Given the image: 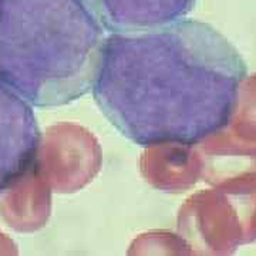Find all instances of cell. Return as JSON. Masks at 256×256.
I'll return each mask as SVG.
<instances>
[{"label": "cell", "mask_w": 256, "mask_h": 256, "mask_svg": "<svg viewBox=\"0 0 256 256\" xmlns=\"http://www.w3.org/2000/svg\"><path fill=\"white\" fill-rule=\"evenodd\" d=\"M40 140L32 106L0 78V195L30 172Z\"/></svg>", "instance_id": "3957f363"}, {"label": "cell", "mask_w": 256, "mask_h": 256, "mask_svg": "<svg viewBox=\"0 0 256 256\" xmlns=\"http://www.w3.org/2000/svg\"><path fill=\"white\" fill-rule=\"evenodd\" d=\"M106 30L84 0H0V78L30 106L92 90Z\"/></svg>", "instance_id": "7a4b0ae2"}, {"label": "cell", "mask_w": 256, "mask_h": 256, "mask_svg": "<svg viewBox=\"0 0 256 256\" xmlns=\"http://www.w3.org/2000/svg\"><path fill=\"white\" fill-rule=\"evenodd\" d=\"M245 76L244 58L218 30L184 18L108 33L92 90L132 142L191 146L228 126Z\"/></svg>", "instance_id": "6da1fadb"}, {"label": "cell", "mask_w": 256, "mask_h": 256, "mask_svg": "<svg viewBox=\"0 0 256 256\" xmlns=\"http://www.w3.org/2000/svg\"><path fill=\"white\" fill-rule=\"evenodd\" d=\"M108 33L158 28L184 18L196 0H84Z\"/></svg>", "instance_id": "277c9868"}]
</instances>
